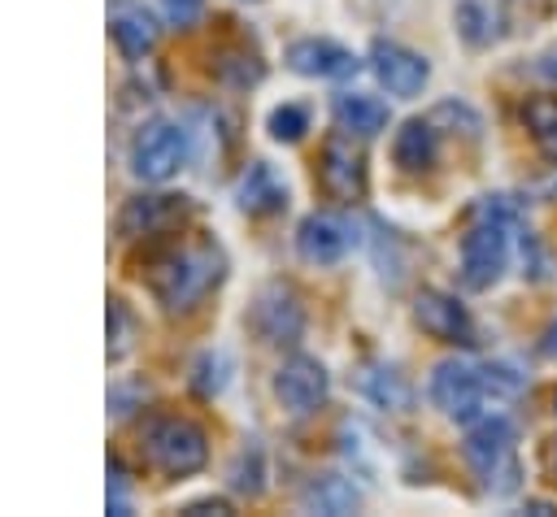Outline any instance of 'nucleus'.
Listing matches in <instances>:
<instances>
[{"label": "nucleus", "instance_id": "17", "mask_svg": "<svg viewBox=\"0 0 557 517\" xmlns=\"http://www.w3.org/2000/svg\"><path fill=\"white\" fill-rule=\"evenodd\" d=\"M287 204V187L278 182V174L265 161H252L239 178V209L261 217V213H278Z\"/></svg>", "mask_w": 557, "mask_h": 517}, {"label": "nucleus", "instance_id": "7", "mask_svg": "<svg viewBox=\"0 0 557 517\" xmlns=\"http://www.w3.org/2000/svg\"><path fill=\"white\" fill-rule=\"evenodd\" d=\"M187 161V130L174 122H148L131 143V169L144 182H165Z\"/></svg>", "mask_w": 557, "mask_h": 517}, {"label": "nucleus", "instance_id": "14", "mask_svg": "<svg viewBox=\"0 0 557 517\" xmlns=\"http://www.w3.org/2000/svg\"><path fill=\"white\" fill-rule=\"evenodd\" d=\"M287 65L305 78H352L357 74V56L331 39H296L287 48Z\"/></svg>", "mask_w": 557, "mask_h": 517}, {"label": "nucleus", "instance_id": "4", "mask_svg": "<svg viewBox=\"0 0 557 517\" xmlns=\"http://www.w3.org/2000/svg\"><path fill=\"white\" fill-rule=\"evenodd\" d=\"M509 265V209L500 200H483L470 213L461 235V282L470 291H487Z\"/></svg>", "mask_w": 557, "mask_h": 517}, {"label": "nucleus", "instance_id": "13", "mask_svg": "<svg viewBox=\"0 0 557 517\" xmlns=\"http://www.w3.org/2000/svg\"><path fill=\"white\" fill-rule=\"evenodd\" d=\"M187 217V196H139L117 213V235L139 239V235H165Z\"/></svg>", "mask_w": 557, "mask_h": 517}, {"label": "nucleus", "instance_id": "18", "mask_svg": "<svg viewBox=\"0 0 557 517\" xmlns=\"http://www.w3.org/2000/svg\"><path fill=\"white\" fill-rule=\"evenodd\" d=\"M392 156L405 174H422L435 161V126L426 117H409L392 139Z\"/></svg>", "mask_w": 557, "mask_h": 517}, {"label": "nucleus", "instance_id": "10", "mask_svg": "<svg viewBox=\"0 0 557 517\" xmlns=\"http://www.w3.org/2000/svg\"><path fill=\"white\" fill-rule=\"evenodd\" d=\"M326 391H331V378H326L322 361H313V356H287L274 374V395L296 417L318 413L326 404Z\"/></svg>", "mask_w": 557, "mask_h": 517}, {"label": "nucleus", "instance_id": "26", "mask_svg": "<svg viewBox=\"0 0 557 517\" xmlns=\"http://www.w3.org/2000/svg\"><path fill=\"white\" fill-rule=\"evenodd\" d=\"M131 330H135V321H131L126 304H122V300H109V356H113V361L131 348Z\"/></svg>", "mask_w": 557, "mask_h": 517}, {"label": "nucleus", "instance_id": "22", "mask_svg": "<svg viewBox=\"0 0 557 517\" xmlns=\"http://www.w3.org/2000/svg\"><path fill=\"white\" fill-rule=\"evenodd\" d=\"M361 391L374 400V404H383V408H409V387H405V378L396 374V369H370L366 378H361Z\"/></svg>", "mask_w": 557, "mask_h": 517}, {"label": "nucleus", "instance_id": "15", "mask_svg": "<svg viewBox=\"0 0 557 517\" xmlns=\"http://www.w3.org/2000/svg\"><path fill=\"white\" fill-rule=\"evenodd\" d=\"M109 35H113V43H117V52L126 61H139V56H148L157 48V26H152L148 9L131 4V0H117L109 9Z\"/></svg>", "mask_w": 557, "mask_h": 517}, {"label": "nucleus", "instance_id": "3", "mask_svg": "<svg viewBox=\"0 0 557 517\" xmlns=\"http://www.w3.org/2000/svg\"><path fill=\"white\" fill-rule=\"evenodd\" d=\"M461 456L470 465V474L479 478V487L487 495H513L522 482V465H518V443H513V426L509 417H479L470 421V434L461 443Z\"/></svg>", "mask_w": 557, "mask_h": 517}, {"label": "nucleus", "instance_id": "9", "mask_svg": "<svg viewBox=\"0 0 557 517\" xmlns=\"http://www.w3.org/2000/svg\"><path fill=\"white\" fill-rule=\"evenodd\" d=\"M248 326L257 330L261 343H278V348H283V343H296V339H300V330H305V308H300V300H296L292 287L270 282V287L257 291L252 313H248Z\"/></svg>", "mask_w": 557, "mask_h": 517}, {"label": "nucleus", "instance_id": "23", "mask_svg": "<svg viewBox=\"0 0 557 517\" xmlns=\"http://www.w3.org/2000/svg\"><path fill=\"white\" fill-rule=\"evenodd\" d=\"M213 70H218L222 83H235V87H248V83L261 78V61H257L252 52H244V48H239V52H222Z\"/></svg>", "mask_w": 557, "mask_h": 517}, {"label": "nucleus", "instance_id": "8", "mask_svg": "<svg viewBox=\"0 0 557 517\" xmlns=\"http://www.w3.org/2000/svg\"><path fill=\"white\" fill-rule=\"evenodd\" d=\"M318 187H322L331 200H339V204L366 200V156H361V148L352 143L348 130H339V135H331V139L322 143V156H318Z\"/></svg>", "mask_w": 557, "mask_h": 517}, {"label": "nucleus", "instance_id": "24", "mask_svg": "<svg viewBox=\"0 0 557 517\" xmlns=\"http://www.w3.org/2000/svg\"><path fill=\"white\" fill-rule=\"evenodd\" d=\"M265 126H270V135L278 143H296L309 130V113L300 104H278V109H270V122Z\"/></svg>", "mask_w": 557, "mask_h": 517}, {"label": "nucleus", "instance_id": "1", "mask_svg": "<svg viewBox=\"0 0 557 517\" xmlns=\"http://www.w3.org/2000/svg\"><path fill=\"white\" fill-rule=\"evenodd\" d=\"M222 274H226L222 252L209 239H200L187 248H165L148 265V291L161 300L165 313H187L222 282Z\"/></svg>", "mask_w": 557, "mask_h": 517}, {"label": "nucleus", "instance_id": "25", "mask_svg": "<svg viewBox=\"0 0 557 517\" xmlns=\"http://www.w3.org/2000/svg\"><path fill=\"white\" fill-rule=\"evenodd\" d=\"M231 487L244 491V495H257V491H261V452H257V447H248V452L235 456V465H231Z\"/></svg>", "mask_w": 557, "mask_h": 517}, {"label": "nucleus", "instance_id": "11", "mask_svg": "<svg viewBox=\"0 0 557 517\" xmlns=\"http://www.w3.org/2000/svg\"><path fill=\"white\" fill-rule=\"evenodd\" d=\"M413 321L422 326V335H431L440 343H453V348L474 343V321H470L466 304H457V295H448V291H418Z\"/></svg>", "mask_w": 557, "mask_h": 517}, {"label": "nucleus", "instance_id": "20", "mask_svg": "<svg viewBox=\"0 0 557 517\" xmlns=\"http://www.w3.org/2000/svg\"><path fill=\"white\" fill-rule=\"evenodd\" d=\"M357 504H361L357 487H352L348 478H339V474H322V478H313V482L300 491V508L326 513V517H344V513H352Z\"/></svg>", "mask_w": 557, "mask_h": 517}, {"label": "nucleus", "instance_id": "2", "mask_svg": "<svg viewBox=\"0 0 557 517\" xmlns=\"http://www.w3.org/2000/svg\"><path fill=\"white\" fill-rule=\"evenodd\" d=\"M518 378L509 365H470V361H440L431 369V400L444 417L470 426L483 417L487 395H513Z\"/></svg>", "mask_w": 557, "mask_h": 517}, {"label": "nucleus", "instance_id": "19", "mask_svg": "<svg viewBox=\"0 0 557 517\" xmlns=\"http://www.w3.org/2000/svg\"><path fill=\"white\" fill-rule=\"evenodd\" d=\"M331 113H335L339 130L361 135V139H370V135H379V130L387 126V109H383L374 96H361V91H344V96H335Z\"/></svg>", "mask_w": 557, "mask_h": 517}, {"label": "nucleus", "instance_id": "6", "mask_svg": "<svg viewBox=\"0 0 557 517\" xmlns=\"http://www.w3.org/2000/svg\"><path fill=\"white\" fill-rule=\"evenodd\" d=\"M548 13L553 0H457V35L470 48H492L509 35L535 30Z\"/></svg>", "mask_w": 557, "mask_h": 517}, {"label": "nucleus", "instance_id": "30", "mask_svg": "<svg viewBox=\"0 0 557 517\" xmlns=\"http://www.w3.org/2000/svg\"><path fill=\"white\" fill-rule=\"evenodd\" d=\"M544 461H548V469H553V474H557V439H553V443H548V452H544Z\"/></svg>", "mask_w": 557, "mask_h": 517}, {"label": "nucleus", "instance_id": "12", "mask_svg": "<svg viewBox=\"0 0 557 517\" xmlns=\"http://www.w3.org/2000/svg\"><path fill=\"white\" fill-rule=\"evenodd\" d=\"M370 70H374V78H379L392 96H418V91L426 87V78H431V65H426L418 52H409V48H400V43H387V39H374V48H370Z\"/></svg>", "mask_w": 557, "mask_h": 517}, {"label": "nucleus", "instance_id": "28", "mask_svg": "<svg viewBox=\"0 0 557 517\" xmlns=\"http://www.w3.org/2000/svg\"><path fill=\"white\" fill-rule=\"evenodd\" d=\"M109 513H131V500H126V478H122V469L113 465V478H109Z\"/></svg>", "mask_w": 557, "mask_h": 517}, {"label": "nucleus", "instance_id": "5", "mask_svg": "<svg viewBox=\"0 0 557 517\" xmlns=\"http://www.w3.org/2000/svg\"><path fill=\"white\" fill-rule=\"evenodd\" d=\"M139 452L144 461L165 474V478H187L196 469H205L209 461V434L191 421V417H178V413H161V417H148L144 430H139Z\"/></svg>", "mask_w": 557, "mask_h": 517}, {"label": "nucleus", "instance_id": "27", "mask_svg": "<svg viewBox=\"0 0 557 517\" xmlns=\"http://www.w3.org/2000/svg\"><path fill=\"white\" fill-rule=\"evenodd\" d=\"M161 13L170 26H196L205 13V0H161Z\"/></svg>", "mask_w": 557, "mask_h": 517}, {"label": "nucleus", "instance_id": "21", "mask_svg": "<svg viewBox=\"0 0 557 517\" xmlns=\"http://www.w3.org/2000/svg\"><path fill=\"white\" fill-rule=\"evenodd\" d=\"M522 122L544 161H557V96H531L522 104Z\"/></svg>", "mask_w": 557, "mask_h": 517}, {"label": "nucleus", "instance_id": "16", "mask_svg": "<svg viewBox=\"0 0 557 517\" xmlns=\"http://www.w3.org/2000/svg\"><path fill=\"white\" fill-rule=\"evenodd\" d=\"M344 248H348V230H344V222H335L326 213H309L296 226V252L309 265H331L344 256Z\"/></svg>", "mask_w": 557, "mask_h": 517}, {"label": "nucleus", "instance_id": "29", "mask_svg": "<svg viewBox=\"0 0 557 517\" xmlns=\"http://www.w3.org/2000/svg\"><path fill=\"white\" fill-rule=\"evenodd\" d=\"M183 513H187V517H205V513H218V517H226V513H231V504L209 495V500H196V504H187Z\"/></svg>", "mask_w": 557, "mask_h": 517}]
</instances>
